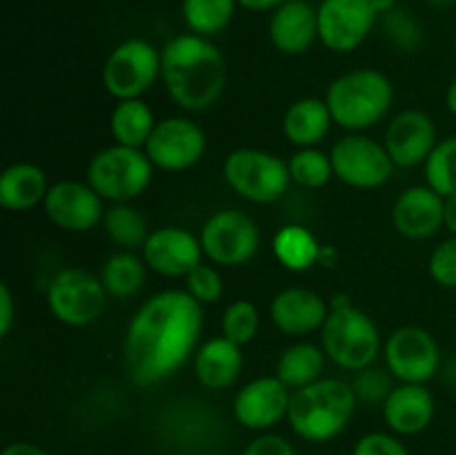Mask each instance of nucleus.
<instances>
[{
    "instance_id": "7",
    "label": "nucleus",
    "mask_w": 456,
    "mask_h": 455,
    "mask_svg": "<svg viewBox=\"0 0 456 455\" xmlns=\"http://www.w3.org/2000/svg\"><path fill=\"white\" fill-rule=\"evenodd\" d=\"M223 178L240 196L256 205L276 203L289 190L288 161L258 147H239L223 161Z\"/></svg>"
},
{
    "instance_id": "11",
    "label": "nucleus",
    "mask_w": 456,
    "mask_h": 455,
    "mask_svg": "<svg viewBox=\"0 0 456 455\" xmlns=\"http://www.w3.org/2000/svg\"><path fill=\"white\" fill-rule=\"evenodd\" d=\"M334 177L354 190H377L392 178L395 161L383 141H374L363 132H350L338 138L330 150Z\"/></svg>"
},
{
    "instance_id": "50",
    "label": "nucleus",
    "mask_w": 456,
    "mask_h": 455,
    "mask_svg": "<svg viewBox=\"0 0 456 455\" xmlns=\"http://www.w3.org/2000/svg\"><path fill=\"white\" fill-rule=\"evenodd\" d=\"M454 442H456V428H454Z\"/></svg>"
},
{
    "instance_id": "41",
    "label": "nucleus",
    "mask_w": 456,
    "mask_h": 455,
    "mask_svg": "<svg viewBox=\"0 0 456 455\" xmlns=\"http://www.w3.org/2000/svg\"><path fill=\"white\" fill-rule=\"evenodd\" d=\"M16 321V302L7 281L0 284V337H7Z\"/></svg>"
},
{
    "instance_id": "46",
    "label": "nucleus",
    "mask_w": 456,
    "mask_h": 455,
    "mask_svg": "<svg viewBox=\"0 0 456 455\" xmlns=\"http://www.w3.org/2000/svg\"><path fill=\"white\" fill-rule=\"evenodd\" d=\"M445 107H448L450 114L456 116V79L445 89Z\"/></svg>"
},
{
    "instance_id": "32",
    "label": "nucleus",
    "mask_w": 456,
    "mask_h": 455,
    "mask_svg": "<svg viewBox=\"0 0 456 455\" xmlns=\"http://www.w3.org/2000/svg\"><path fill=\"white\" fill-rule=\"evenodd\" d=\"M292 183L305 190H319L334 178V165L330 152L319 147H298L288 159Z\"/></svg>"
},
{
    "instance_id": "42",
    "label": "nucleus",
    "mask_w": 456,
    "mask_h": 455,
    "mask_svg": "<svg viewBox=\"0 0 456 455\" xmlns=\"http://www.w3.org/2000/svg\"><path fill=\"white\" fill-rule=\"evenodd\" d=\"M0 455H49L47 451L40 449V446L31 444V442H12L3 449Z\"/></svg>"
},
{
    "instance_id": "49",
    "label": "nucleus",
    "mask_w": 456,
    "mask_h": 455,
    "mask_svg": "<svg viewBox=\"0 0 456 455\" xmlns=\"http://www.w3.org/2000/svg\"><path fill=\"white\" fill-rule=\"evenodd\" d=\"M454 49H456V34H454Z\"/></svg>"
},
{
    "instance_id": "24",
    "label": "nucleus",
    "mask_w": 456,
    "mask_h": 455,
    "mask_svg": "<svg viewBox=\"0 0 456 455\" xmlns=\"http://www.w3.org/2000/svg\"><path fill=\"white\" fill-rule=\"evenodd\" d=\"M47 192V174L29 161L12 163L0 174V205L9 212H29L43 205Z\"/></svg>"
},
{
    "instance_id": "1",
    "label": "nucleus",
    "mask_w": 456,
    "mask_h": 455,
    "mask_svg": "<svg viewBox=\"0 0 456 455\" xmlns=\"http://www.w3.org/2000/svg\"><path fill=\"white\" fill-rule=\"evenodd\" d=\"M203 306L187 290L151 294L134 312L123 337V360L136 386L151 388L176 375L199 348Z\"/></svg>"
},
{
    "instance_id": "20",
    "label": "nucleus",
    "mask_w": 456,
    "mask_h": 455,
    "mask_svg": "<svg viewBox=\"0 0 456 455\" xmlns=\"http://www.w3.org/2000/svg\"><path fill=\"white\" fill-rule=\"evenodd\" d=\"M330 303L319 293L301 285L283 288L270 303V319L288 337H305L323 328Z\"/></svg>"
},
{
    "instance_id": "33",
    "label": "nucleus",
    "mask_w": 456,
    "mask_h": 455,
    "mask_svg": "<svg viewBox=\"0 0 456 455\" xmlns=\"http://www.w3.org/2000/svg\"><path fill=\"white\" fill-rule=\"evenodd\" d=\"M426 186L439 192L444 199L456 194V136L441 138L423 163Z\"/></svg>"
},
{
    "instance_id": "37",
    "label": "nucleus",
    "mask_w": 456,
    "mask_h": 455,
    "mask_svg": "<svg viewBox=\"0 0 456 455\" xmlns=\"http://www.w3.org/2000/svg\"><path fill=\"white\" fill-rule=\"evenodd\" d=\"M185 290L200 306L216 303L223 297V293H225V284H223L218 266H212V263H200V266H196L185 277Z\"/></svg>"
},
{
    "instance_id": "19",
    "label": "nucleus",
    "mask_w": 456,
    "mask_h": 455,
    "mask_svg": "<svg viewBox=\"0 0 456 455\" xmlns=\"http://www.w3.org/2000/svg\"><path fill=\"white\" fill-rule=\"evenodd\" d=\"M445 199L430 186H412L396 196L392 205V226L410 241L435 236L444 228Z\"/></svg>"
},
{
    "instance_id": "45",
    "label": "nucleus",
    "mask_w": 456,
    "mask_h": 455,
    "mask_svg": "<svg viewBox=\"0 0 456 455\" xmlns=\"http://www.w3.org/2000/svg\"><path fill=\"white\" fill-rule=\"evenodd\" d=\"M439 375H441V377H444L445 384H450V386L456 388V355L448 357V360H445L444 364H441Z\"/></svg>"
},
{
    "instance_id": "26",
    "label": "nucleus",
    "mask_w": 456,
    "mask_h": 455,
    "mask_svg": "<svg viewBox=\"0 0 456 455\" xmlns=\"http://www.w3.org/2000/svg\"><path fill=\"white\" fill-rule=\"evenodd\" d=\"M325 361L328 355L321 346L312 342H294L281 351L274 375L289 391H298L323 377Z\"/></svg>"
},
{
    "instance_id": "23",
    "label": "nucleus",
    "mask_w": 456,
    "mask_h": 455,
    "mask_svg": "<svg viewBox=\"0 0 456 455\" xmlns=\"http://www.w3.org/2000/svg\"><path fill=\"white\" fill-rule=\"evenodd\" d=\"M191 364H194V377L200 386L208 391H225L232 384H236L239 375L243 373V346L218 335L196 348Z\"/></svg>"
},
{
    "instance_id": "14",
    "label": "nucleus",
    "mask_w": 456,
    "mask_h": 455,
    "mask_svg": "<svg viewBox=\"0 0 456 455\" xmlns=\"http://www.w3.org/2000/svg\"><path fill=\"white\" fill-rule=\"evenodd\" d=\"M319 40L334 54H350L359 49L379 21L372 0H321Z\"/></svg>"
},
{
    "instance_id": "38",
    "label": "nucleus",
    "mask_w": 456,
    "mask_h": 455,
    "mask_svg": "<svg viewBox=\"0 0 456 455\" xmlns=\"http://www.w3.org/2000/svg\"><path fill=\"white\" fill-rule=\"evenodd\" d=\"M428 272L444 288L456 290V236L441 241L430 254Z\"/></svg>"
},
{
    "instance_id": "47",
    "label": "nucleus",
    "mask_w": 456,
    "mask_h": 455,
    "mask_svg": "<svg viewBox=\"0 0 456 455\" xmlns=\"http://www.w3.org/2000/svg\"><path fill=\"white\" fill-rule=\"evenodd\" d=\"M372 7L377 9L379 18H381L386 16L387 12H392L395 7H399V4H396V0H372Z\"/></svg>"
},
{
    "instance_id": "35",
    "label": "nucleus",
    "mask_w": 456,
    "mask_h": 455,
    "mask_svg": "<svg viewBox=\"0 0 456 455\" xmlns=\"http://www.w3.org/2000/svg\"><path fill=\"white\" fill-rule=\"evenodd\" d=\"M381 29L387 43L395 45L399 52L412 54L423 45L421 25L412 13L401 7H395L386 16H381Z\"/></svg>"
},
{
    "instance_id": "25",
    "label": "nucleus",
    "mask_w": 456,
    "mask_h": 455,
    "mask_svg": "<svg viewBox=\"0 0 456 455\" xmlns=\"http://www.w3.org/2000/svg\"><path fill=\"white\" fill-rule=\"evenodd\" d=\"M334 125L325 98L303 96L294 101L283 114V134L292 145L316 147Z\"/></svg>"
},
{
    "instance_id": "30",
    "label": "nucleus",
    "mask_w": 456,
    "mask_h": 455,
    "mask_svg": "<svg viewBox=\"0 0 456 455\" xmlns=\"http://www.w3.org/2000/svg\"><path fill=\"white\" fill-rule=\"evenodd\" d=\"M102 230L105 235L118 245V250H142L147 236H150V226L142 212H138L132 203H110L102 217Z\"/></svg>"
},
{
    "instance_id": "17",
    "label": "nucleus",
    "mask_w": 456,
    "mask_h": 455,
    "mask_svg": "<svg viewBox=\"0 0 456 455\" xmlns=\"http://www.w3.org/2000/svg\"><path fill=\"white\" fill-rule=\"evenodd\" d=\"M147 268L167 279H185L196 266L203 263V245L200 239L187 228L163 226L150 232L141 250Z\"/></svg>"
},
{
    "instance_id": "48",
    "label": "nucleus",
    "mask_w": 456,
    "mask_h": 455,
    "mask_svg": "<svg viewBox=\"0 0 456 455\" xmlns=\"http://www.w3.org/2000/svg\"><path fill=\"white\" fill-rule=\"evenodd\" d=\"M428 3L436 4V7H444V4H450V3H454V0H428Z\"/></svg>"
},
{
    "instance_id": "43",
    "label": "nucleus",
    "mask_w": 456,
    "mask_h": 455,
    "mask_svg": "<svg viewBox=\"0 0 456 455\" xmlns=\"http://www.w3.org/2000/svg\"><path fill=\"white\" fill-rule=\"evenodd\" d=\"M236 3L243 9H249V12H274L288 0H236Z\"/></svg>"
},
{
    "instance_id": "10",
    "label": "nucleus",
    "mask_w": 456,
    "mask_h": 455,
    "mask_svg": "<svg viewBox=\"0 0 456 455\" xmlns=\"http://www.w3.org/2000/svg\"><path fill=\"white\" fill-rule=\"evenodd\" d=\"M160 79V49L145 38L116 45L102 65V87L116 101L142 98Z\"/></svg>"
},
{
    "instance_id": "9",
    "label": "nucleus",
    "mask_w": 456,
    "mask_h": 455,
    "mask_svg": "<svg viewBox=\"0 0 456 455\" xmlns=\"http://www.w3.org/2000/svg\"><path fill=\"white\" fill-rule=\"evenodd\" d=\"M203 252L214 266L240 268L256 257L261 230L243 210L223 208L208 217L199 232Z\"/></svg>"
},
{
    "instance_id": "29",
    "label": "nucleus",
    "mask_w": 456,
    "mask_h": 455,
    "mask_svg": "<svg viewBox=\"0 0 456 455\" xmlns=\"http://www.w3.org/2000/svg\"><path fill=\"white\" fill-rule=\"evenodd\" d=\"M145 259L132 250H118L110 254L101 268V281L107 294L114 299H132L142 290L147 281Z\"/></svg>"
},
{
    "instance_id": "5",
    "label": "nucleus",
    "mask_w": 456,
    "mask_h": 455,
    "mask_svg": "<svg viewBox=\"0 0 456 455\" xmlns=\"http://www.w3.org/2000/svg\"><path fill=\"white\" fill-rule=\"evenodd\" d=\"M321 348L338 368L356 373L377 364L379 355H383V339L368 312L356 308L347 297H334L321 328Z\"/></svg>"
},
{
    "instance_id": "18",
    "label": "nucleus",
    "mask_w": 456,
    "mask_h": 455,
    "mask_svg": "<svg viewBox=\"0 0 456 455\" xmlns=\"http://www.w3.org/2000/svg\"><path fill=\"white\" fill-rule=\"evenodd\" d=\"M436 125L423 110H403L387 123L383 145L396 168H417L428 161L435 145Z\"/></svg>"
},
{
    "instance_id": "13",
    "label": "nucleus",
    "mask_w": 456,
    "mask_h": 455,
    "mask_svg": "<svg viewBox=\"0 0 456 455\" xmlns=\"http://www.w3.org/2000/svg\"><path fill=\"white\" fill-rule=\"evenodd\" d=\"M208 150V136L196 120L187 116H167L156 123L145 154L163 172H185L200 163Z\"/></svg>"
},
{
    "instance_id": "44",
    "label": "nucleus",
    "mask_w": 456,
    "mask_h": 455,
    "mask_svg": "<svg viewBox=\"0 0 456 455\" xmlns=\"http://www.w3.org/2000/svg\"><path fill=\"white\" fill-rule=\"evenodd\" d=\"M444 228L450 232V235L456 236V194L448 196V199H445Z\"/></svg>"
},
{
    "instance_id": "8",
    "label": "nucleus",
    "mask_w": 456,
    "mask_h": 455,
    "mask_svg": "<svg viewBox=\"0 0 456 455\" xmlns=\"http://www.w3.org/2000/svg\"><path fill=\"white\" fill-rule=\"evenodd\" d=\"M47 308L53 319L71 328L94 324L107 306V290L101 277L85 268H61L47 284Z\"/></svg>"
},
{
    "instance_id": "22",
    "label": "nucleus",
    "mask_w": 456,
    "mask_h": 455,
    "mask_svg": "<svg viewBox=\"0 0 456 455\" xmlns=\"http://www.w3.org/2000/svg\"><path fill=\"white\" fill-rule=\"evenodd\" d=\"M435 395L426 384H396L383 401V422L395 435H419L435 419Z\"/></svg>"
},
{
    "instance_id": "12",
    "label": "nucleus",
    "mask_w": 456,
    "mask_h": 455,
    "mask_svg": "<svg viewBox=\"0 0 456 455\" xmlns=\"http://www.w3.org/2000/svg\"><path fill=\"white\" fill-rule=\"evenodd\" d=\"M383 361L399 384H428L439 375L444 355L430 330L401 326L383 342Z\"/></svg>"
},
{
    "instance_id": "2",
    "label": "nucleus",
    "mask_w": 456,
    "mask_h": 455,
    "mask_svg": "<svg viewBox=\"0 0 456 455\" xmlns=\"http://www.w3.org/2000/svg\"><path fill=\"white\" fill-rule=\"evenodd\" d=\"M160 80L169 98L187 112H203L221 98L227 85V62L205 36L181 34L160 49Z\"/></svg>"
},
{
    "instance_id": "40",
    "label": "nucleus",
    "mask_w": 456,
    "mask_h": 455,
    "mask_svg": "<svg viewBox=\"0 0 456 455\" xmlns=\"http://www.w3.org/2000/svg\"><path fill=\"white\" fill-rule=\"evenodd\" d=\"M240 455H297L292 442L279 433H261L254 437Z\"/></svg>"
},
{
    "instance_id": "21",
    "label": "nucleus",
    "mask_w": 456,
    "mask_h": 455,
    "mask_svg": "<svg viewBox=\"0 0 456 455\" xmlns=\"http://www.w3.org/2000/svg\"><path fill=\"white\" fill-rule=\"evenodd\" d=\"M272 45L285 56H301L319 40V13L307 0H288L274 9L267 25Z\"/></svg>"
},
{
    "instance_id": "36",
    "label": "nucleus",
    "mask_w": 456,
    "mask_h": 455,
    "mask_svg": "<svg viewBox=\"0 0 456 455\" xmlns=\"http://www.w3.org/2000/svg\"><path fill=\"white\" fill-rule=\"evenodd\" d=\"M396 379L392 377V373L387 368L372 364L368 368L356 370L354 377H352V391H354L359 404L368 406H383V401L387 400L392 391L396 386Z\"/></svg>"
},
{
    "instance_id": "31",
    "label": "nucleus",
    "mask_w": 456,
    "mask_h": 455,
    "mask_svg": "<svg viewBox=\"0 0 456 455\" xmlns=\"http://www.w3.org/2000/svg\"><path fill=\"white\" fill-rule=\"evenodd\" d=\"M236 7V0H183V21L191 34L212 38L230 27Z\"/></svg>"
},
{
    "instance_id": "27",
    "label": "nucleus",
    "mask_w": 456,
    "mask_h": 455,
    "mask_svg": "<svg viewBox=\"0 0 456 455\" xmlns=\"http://www.w3.org/2000/svg\"><path fill=\"white\" fill-rule=\"evenodd\" d=\"M272 252L276 261L289 272H307L321 263L323 257V245L301 223H289L283 226L272 239Z\"/></svg>"
},
{
    "instance_id": "6",
    "label": "nucleus",
    "mask_w": 456,
    "mask_h": 455,
    "mask_svg": "<svg viewBox=\"0 0 456 455\" xmlns=\"http://www.w3.org/2000/svg\"><path fill=\"white\" fill-rule=\"evenodd\" d=\"M154 163L145 150L127 145H107L89 159L85 181L107 203H129L145 194L154 178Z\"/></svg>"
},
{
    "instance_id": "28",
    "label": "nucleus",
    "mask_w": 456,
    "mask_h": 455,
    "mask_svg": "<svg viewBox=\"0 0 456 455\" xmlns=\"http://www.w3.org/2000/svg\"><path fill=\"white\" fill-rule=\"evenodd\" d=\"M156 123L159 120H156L154 112L142 98H127V101L116 103V107L111 110L110 132L118 145L145 150Z\"/></svg>"
},
{
    "instance_id": "16",
    "label": "nucleus",
    "mask_w": 456,
    "mask_h": 455,
    "mask_svg": "<svg viewBox=\"0 0 456 455\" xmlns=\"http://www.w3.org/2000/svg\"><path fill=\"white\" fill-rule=\"evenodd\" d=\"M45 214L65 232H89L101 226L105 217V201L87 181H58L49 186L43 203Z\"/></svg>"
},
{
    "instance_id": "4",
    "label": "nucleus",
    "mask_w": 456,
    "mask_h": 455,
    "mask_svg": "<svg viewBox=\"0 0 456 455\" xmlns=\"http://www.w3.org/2000/svg\"><path fill=\"white\" fill-rule=\"evenodd\" d=\"M325 103L334 125L347 132H363L381 123L395 103V85L374 67H359L337 76L328 85Z\"/></svg>"
},
{
    "instance_id": "15",
    "label": "nucleus",
    "mask_w": 456,
    "mask_h": 455,
    "mask_svg": "<svg viewBox=\"0 0 456 455\" xmlns=\"http://www.w3.org/2000/svg\"><path fill=\"white\" fill-rule=\"evenodd\" d=\"M292 391L276 375H263L239 388L232 415L248 431L265 433L288 419Z\"/></svg>"
},
{
    "instance_id": "39",
    "label": "nucleus",
    "mask_w": 456,
    "mask_h": 455,
    "mask_svg": "<svg viewBox=\"0 0 456 455\" xmlns=\"http://www.w3.org/2000/svg\"><path fill=\"white\" fill-rule=\"evenodd\" d=\"M352 455H412L395 433H365L352 449Z\"/></svg>"
},
{
    "instance_id": "34",
    "label": "nucleus",
    "mask_w": 456,
    "mask_h": 455,
    "mask_svg": "<svg viewBox=\"0 0 456 455\" xmlns=\"http://www.w3.org/2000/svg\"><path fill=\"white\" fill-rule=\"evenodd\" d=\"M261 328V312L256 303L249 299H236L223 310L221 317V335L239 346H248L254 342Z\"/></svg>"
},
{
    "instance_id": "3",
    "label": "nucleus",
    "mask_w": 456,
    "mask_h": 455,
    "mask_svg": "<svg viewBox=\"0 0 456 455\" xmlns=\"http://www.w3.org/2000/svg\"><path fill=\"white\" fill-rule=\"evenodd\" d=\"M352 384L337 377H321L319 382L292 391L288 424L301 440L323 444L341 435L356 413Z\"/></svg>"
}]
</instances>
